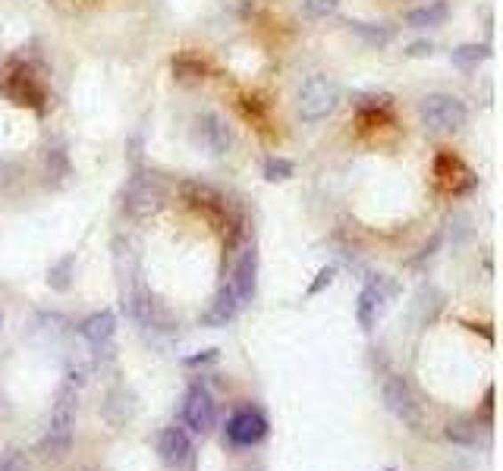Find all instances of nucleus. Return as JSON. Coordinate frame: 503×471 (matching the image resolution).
I'll return each mask as SVG.
<instances>
[{
	"mask_svg": "<svg viewBox=\"0 0 503 471\" xmlns=\"http://www.w3.org/2000/svg\"><path fill=\"white\" fill-rule=\"evenodd\" d=\"M267 434V418L259 409H239L227 421V440L236 446H255Z\"/></svg>",
	"mask_w": 503,
	"mask_h": 471,
	"instance_id": "nucleus-9",
	"label": "nucleus"
},
{
	"mask_svg": "<svg viewBox=\"0 0 503 471\" xmlns=\"http://www.w3.org/2000/svg\"><path fill=\"white\" fill-rule=\"evenodd\" d=\"M302 7L315 20H327V16H333L340 10V0H302Z\"/></svg>",
	"mask_w": 503,
	"mask_h": 471,
	"instance_id": "nucleus-25",
	"label": "nucleus"
},
{
	"mask_svg": "<svg viewBox=\"0 0 503 471\" xmlns=\"http://www.w3.org/2000/svg\"><path fill=\"white\" fill-rule=\"evenodd\" d=\"M447 440L459 446H475L478 443V424L469 421V418H456V421L447 424Z\"/></svg>",
	"mask_w": 503,
	"mask_h": 471,
	"instance_id": "nucleus-21",
	"label": "nucleus"
},
{
	"mask_svg": "<svg viewBox=\"0 0 503 471\" xmlns=\"http://www.w3.org/2000/svg\"><path fill=\"white\" fill-rule=\"evenodd\" d=\"M0 471H26V462L16 450L0 452Z\"/></svg>",
	"mask_w": 503,
	"mask_h": 471,
	"instance_id": "nucleus-27",
	"label": "nucleus"
},
{
	"mask_svg": "<svg viewBox=\"0 0 503 471\" xmlns=\"http://www.w3.org/2000/svg\"><path fill=\"white\" fill-rule=\"evenodd\" d=\"M69 176H73V161H69V151L67 148H48V155H44V182H48L51 188H63L69 182Z\"/></svg>",
	"mask_w": 503,
	"mask_h": 471,
	"instance_id": "nucleus-15",
	"label": "nucleus"
},
{
	"mask_svg": "<svg viewBox=\"0 0 503 471\" xmlns=\"http://www.w3.org/2000/svg\"><path fill=\"white\" fill-rule=\"evenodd\" d=\"M214 418H218V409H214L212 393L204 390V387H192L183 403V421L196 434H208L214 427Z\"/></svg>",
	"mask_w": 503,
	"mask_h": 471,
	"instance_id": "nucleus-10",
	"label": "nucleus"
},
{
	"mask_svg": "<svg viewBox=\"0 0 503 471\" xmlns=\"http://www.w3.org/2000/svg\"><path fill=\"white\" fill-rule=\"evenodd\" d=\"M381 393H384V403H387V409L394 411L403 424H409V427H422V405H419L412 387H409L403 377L390 374L387 380H384Z\"/></svg>",
	"mask_w": 503,
	"mask_h": 471,
	"instance_id": "nucleus-6",
	"label": "nucleus"
},
{
	"mask_svg": "<svg viewBox=\"0 0 503 471\" xmlns=\"http://www.w3.org/2000/svg\"><path fill=\"white\" fill-rule=\"evenodd\" d=\"M331 283H333V270L327 267V270H321L318 280H315L312 286H308V292H312V296H315V292H321V290H324V286H331Z\"/></svg>",
	"mask_w": 503,
	"mask_h": 471,
	"instance_id": "nucleus-29",
	"label": "nucleus"
},
{
	"mask_svg": "<svg viewBox=\"0 0 503 471\" xmlns=\"http://www.w3.org/2000/svg\"><path fill=\"white\" fill-rule=\"evenodd\" d=\"M243 308V305L236 302V296H233V290L230 286H224V290L214 296V302H212V308L204 311L202 315V323L204 327H227V323L236 317V311Z\"/></svg>",
	"mask_w": 503,
	"mask_h": 471,
	"instance_id": "nucleus-14",
	"label": "nucleus"
},
{
	"mask_svg": "<svg viewBox=\"0 0 503 471\" xmlns=\"http://www.w3.org/2000/svg\"><path fill=\"white\" fill-rule=\"evenodd\" d=\"M0 92L7 94L13 104L32 108L35 114H44V108H48V92H44L41 79L28 67H22V63H13V67H10V73L4 76V82H0Z\"/></svg>",
	"mask_w": 503,
	"mask_h": 471,
	"instance_id": "nucleus-4",
	"label": "nucleus"
},
{
	"mask_svg": "<svg viewBox=\"0 0 503 471\" xmlns=\"http://www.w3.org/2000/svg\"><path fill=\"white\" fill-rule=\"evenodd\" d=\"M73 264H76L73 255H67V258H60L57 264H51V270H48V286H51V290H57V292L69 290V283H73Z\"/></svg>",
	"mask_w": 503,
	"mask_h": 471,
	"instance_id": "nucleus-22",
	"label": "nucleus"
},
{
	"mask_svg": "<svg viewBox=\"0 0 503 471\" xmlns=\"http://www.w3.org/2000/svg\"><path fill=\"white\" fill-rule=\"evenodd\" d=\"M79 333H82V339H85V343H92L95 349L110 346V339H114V333H116L114 311H95V315H89L85 321L79 323Z\"/></svg>",
	"mask_w": 503,
	"mask_h": 471,
	"instance_id": "nucleus-12",
	"label": "nucleus"
},
{
	"mask_svg": "<svg viewBox=\"0 0 503 471\" xmlns=\"http://www.w3.org/2000/svg\"><path fill=\"white\" fill-rule=\"evenodd\" d=\"M214 358H218V352H214V349H208V352H204V355L189 358V364H204V362H214Z\"/></svg>",
	"mask_w": 503,
	"mask_h": 471,
	"instance_id": "nucleus-31",
	"label": "nucleus"
},
{
	"mask_svg": "<svg viewBox=\"0 0 503 471\" xmlns=\"http://www.w3.org/2000/svg\"><path fill=\"white\" fill-rule=\"evenodd\" d=\"M435 176H437V186H441L443 192H450V196H463V192L475 188L478 182L475 173L456 155H450V151H441V155L435 157Z\"/></svg>",
	"mask_w": 503,
	"mask_h": 471,
	"instance_id": "nucleus-8",
	"label": "nucleus"
},
{
	"mask_svg": "<svg viewBox=\"0 0 503 471\" xmlns=\"http://www.w3.org/2000/svg\"><path fill=\"white\" fill-rule=\"evenodd\" d=\"M180 192L183 198L192 204V208H202V211H224V198L220 192H214L208 182H198V180H186L180 182Z\"/></svg>",
	"mask_w": 503,
	"mask_h": 471,
	"instance_id": "nucleus-16",
	"label": "nucleus"
},
{
	"mask_svg": "<svg viewBox=\"0 0 503 471\" xmlns=\"http://www.w3.org/2000/svg\"><path fill=\"white\" fill-rule=\"evenodd\" d=\"M192 452V443H189V434L183 427H167L161 431L157 437V456H161L164 465H183Z\"/></svg>",
	"mask_w": 503,
	"mask_h": 471,
	"instance_id": "nucleus-13",
	"label": "nucleus"
},
{
	"mask_svg": "<svg viewBox=\"0 0 503 471\" xmlns=\"http://www.w3.org/2000/svg\"><path fill=\"white\" fill-rule=\"evenodd\" d=\"M450 16V7L447 0H431V4H425V7H415L409 10L406 22L412 28H435V26H443Z\"/></svg>",
	"mask_w": 503,
	"mask_h": 471,
	"instance_id": "nucleus-17",
	"label": "nucleus"
},
{
	"mask_svg": "<svg viewBox=\"0 0 503 471\" xmlns=\"http://www.w3.org/2000/svg\"><path fill=\"white\" fill-rule=\"evenodd\" d=\"M431 51H435V47H431V41H412L406 54L409 57H431Z\"/></svg>",
	"mask_w": 503,
	"mask_h": 471,
	"instance_id": "nucleus-28",
	"label": "nucleus"
},
{
	"mask_svg": "<svg viewBox=\"0 0 503 471\" xmlns=\"http://www.w3.org/2000/svg\"><path fill=\"white\" fill-rule=\"evenodd\" d=\"M0 327H4V315H0Z\"/></svg>",
	"mask_w": 503,
	"mask_h": 471,
	"instance_id": "nucleus-32",
	"label": "nucleus"
},
{
	"mask_svg": "<svg viewBox=\"0 0 503 471\" xmlns=\"http://www.w3.org/2000/svg\"><path fill=\"white\" fill-rule=\"evenodd\" d=\"M349 28H353L368 47H387L390 38H394V28L378 26V22H349Z\"/></svg>",
	"mask_w": 503,
	"mask_h": 471,
	"instance_id": "nucleus-19",
	"label": "nucleus"
},
{
	"mask_svg": "<svg viewBox=\"0 0 503 471\" xmlns=\"http://www.w3.org/2000/svg\"><path fill=\"white\" fill-rule=\"evenodd\" d=\"M255 276H259V251H255V245H249L233 267V280L227 283L239 305H249L255 299V283H259Z\"/></svg>",
	"mask_w": 503,
	"mask_h": 471,
	"instance_id": "nucleus-11",
	"label": "nucleus"
},
{
	"mask_svg": "<svg viewBox=\"0 0 503 471\" xmlns=\"http://www.w3.org/2000/svg\"><path fill=\"white\" fill-rule=\"evenodd\" d=\"M173 73H177L180 79H202L204 63L196 60L192 54H180V57H173Z\"/></svg>",
	"mask_w": 503,
	"mask_h": 471,
	"instance_id": "nucleus-23",
	"label": "nucleus"
},
{
	"mask_svg": "<svg viewBox=\"0 0 503 471\" xmlns=\"http://www.w3.org/2000/svg\"><path fill=\"white\" fill-rule=\"evenodd\" d=\"M142 135H132V141H130V164L132 167H139V157H142Z\"/></svg>",
	"mask_w": 503,
	"mask_h": 471,
	"instance_id": "nucleus-30",
	"label": "nucleus"
},
{
	"mask_svg": "<svg viewBox=\"0 0 503 471\" xmlns=\"http://www.w3.org/2000/svg\"><path fill=\"white\" fill-rule=\"evenodd\" d=\"M292 173H296V167H292V161H286V157H267L265 161L267 182H283V180H290Z\"/></svg>",
	"mask_w": 503,
	"mask_h": 471,
	"instance_id": "nucleus-24",
	"label": "nucleus"
},
{
	"mask_svg": "<svg viewBox=\"0 0 503 471\" xmlns=\"http://www.w3.org/2000/svg\"><path fill=\"white\" fill-rule=\"evenodd\" d=\"M491 57V47L488 44H459L450 54V60L456 63V67H463V69H472V67H478L482 60H488Z\"/></svg>",
	"mask_w": 503,
	"mask_h": 471,
	"instance_id": "nucleus-20",
	"label": "nucleus"
},
{
	"mask_svg": "<svg viewBox=\"0 0 503 471\" xmlns=\"http://www.w3.org/2000/svg\"><path fill=\"white\" fill-rule=\"evenodd\" d=\"M167 202V182L155 170H136V173L126 180L123 188V208L130 211L132 217H148L155 211L164 208Z\"/></svg>",
	"mask_w": 503,
	"mask_h": 471,
	"instance_id": "nucleus-1",
	"label": "nucleus"
},
{
	"mask_svg": "<svg viewBox=\"0 0 503 471\" xmlns=\"http://www.w3.org/2000/svg\"><path fill=\"white\" fill-rule=\"evenodd\" d=\"M73 427H76V399L69 390H63L54 411H51V424L48 431H44V440H41V452L54 459L67 456L69 443H73Z\"/></svg>",
	"mask_w": 503,
	"mask_h": 471,
	"instance_id": "nucleus-3",
	"label": "nucleus"
},
{
	"mask_svg": "<svg viewBox=\"0 0 503 471\" xmlns=\"http://www.w3.org/2000/svg\"><path fill=\"white\" fill-rule=\"evenodd\" d=\"M16 180H20V167L13 161H7V157H0V192L13 188Z\"/></svg>",
	"mask_w": 503,
	"mask_h": 471,
	"instance_id": "nucleus-26",
	"label": "nucleus"
},
{
	"mask_svg": "<svg viewBox=\"0 0 503 471\" xmlns=\"http://www.w3.org/2000/svg\"><path fill=\"white\" fill-rule=\"evenodd\" d=\"M196 141L208 155L224 157L233 148V129L227 126V120L220 114L204 110V114L196 116Z\"/></svg>",
	"mask_w": 503,
	"mask_h": 471,
	"instance_id": "nucleus-7",
	"label": "nucleus"
},
{
	"mask_svg": "<svg viewBox=\"0 0 503 471\" xmlns=\"http://www.w3.org/2000/svg\"><path fill=\"white\" fill-rule=\"evenodd\" d=\"M381 302H384V290H381V280H371L362 290L359 296V308H355V315H359V323L362 327H371L374 317H378V311H381Z\"/></svg>",
	"mask_w": 503,
	"mask_h": 471,
	"instance_id": "nucleus-18",
	"label": "nucleus"
},
{
	"mask_svg": "<svg viewBox=\"0 0 503 471\" xmlns=\"http://www.w3.org/2000/svg\"><path fill=\"white\" fill-rule=\"evenodd\" d=\"M419 116L431 132H456L466 126V104L453 94H428L419 104Z\"/></svg>",
	"mask_w": 503,
	"mask_h": 471,
	"instance_id": "nucleus-5",
	"label": "nucleus"
},
{
	"mask_svg": "<svg viewBox=\"0 0 503 471\" xmlns=\"http://www.w3.org/2000/svg\"><path fill=\"white\" fill-rule=\"evenodd\" d=\"M340 104V85L327 76H312L306 85L299 88V98H296V110L306 123H321L337 110Z\"/></svg>",
	"mask_w": 503,
	"mask_h": 471,
	"instance_id": "nucleus-2",
	"label": "nucleus"
}]
</instances>
